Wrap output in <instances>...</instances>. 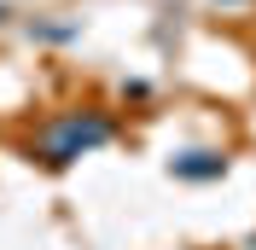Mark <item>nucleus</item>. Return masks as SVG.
Returning <instances> with one entry per match:
<instances>
[{
  "mask_svg": "<svg viewBox=\"0 0 256 250\" xmlns=\"http://www.w3.org/2000/svg\"><path fill=\"white\" fill-rule=\"evenodd\" d=\"M105 140H111V122L105 116H64L41 140V152H47V163H70V157H82L88 146H105Z\"/></svg>",
  "mask_w": 256,
  "mask_h": 250,
  "instance_id": "f257e3e1",
  "label": "nucleus"
}]
</instances>
